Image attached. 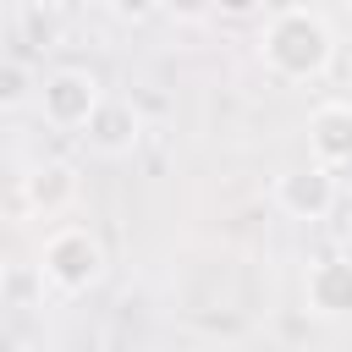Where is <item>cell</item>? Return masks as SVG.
Here are the masks:
<instances>
[{
	"label": "cell",
	"instance_id": "ba28073f",
	"mask_svg": "<svg viewBox=\"0 0 352 352\" xmlns=\"http://www.w3.org/2000/svg\"><path fill=\"white\" fill-rule=\"evenodd\" d=\"M72 198H77V170L60 165V160L33 165V170L22 176V204H28L33 214H60Z\"/></svg>",
	"mask_w": 352,
	"mask_h": 352
},
{
	"label": "cell",
	"instance_id": "52a82bcc",
	"mask_svg": "<svg viewBox=\"0 0 352 352\" xmlns=\"http://www.w3.org/2000/svg\"><path fill=\"white\" fill-rule=\"evenodd\" d=\"M308 148L314 165H346L352 160V104H319L308 116Z\"/></svg>",
	"mask_w": 352,
	"mask_h": 352
},
{
	"label": "cell",
	"instance_id": "7c38bea8",
	"mask_svg": "<svg viewBox=\"0 0 352 352\" xmlns=\"http://www.w3.org/2000/svg\"><path fill=\"white\" fill-rule=\"evenodd\" d=\"M165 11L176 22H204L209 11H220V0H165Z\"/></svg>",
	"mask_w": 352,
	"mask_h": 352
},
{
	"label": "cell",
	"instance_id": "5b68a950",
	"mask_svg": "<svg viewBox=\"0 0 352 352\" xmlns=\"http://www.w3.org/2000/svg\"><path fill=\"white\" fill-rule=\"evenodd\" d=\"M82 138H88V148H94V154L121 160V154H132V148H138V138H143V116H138L126 99H99V110L88 116Z\"/></svg>",
	"mask_w": 352,
	"mask_h": 352
},
{
	"label": "cell",
	"instance_id": "6da1fadb",
	"mask_svg": "<svg viewBox=\"0 0 352 352\" xmlns=\"http://www.w3.org/2000/svg\"><path fill=\"white\" fill-rule=\"evenodd\" d=\"M258 55H264V66H270L275 77H286V82H314V77L330 66V55H336V33H330V22H324L319 11L286 6V11H275V16L264 22Z\"/></svg>",
	"mask_w": 352,
	"mask_h": 352
},
{
	"label": "cell",
	"instance_id": "7a4b0ae2",
	"mask_svg": "<svg viewBox=\"0 0 352 352\" xmlns=\"http://www.w3.org/2000/svg\"><path fill=\"white\" fill-rule=\"evenodd\" d=\"M38 275H44L50 292H60V297L88 292V286L104 275V248H99V236L82 231V226H60V231L44 242V253H38Z\"/></svg>",
	"mask_w": 352,
	"mask_h": 352
},
{
	"label": "cell",
	"instance_id": "30bf717a",
	"mask_svg": "<svg viewBox=\"0 0 352 352\" xmlns=\"http://www.w3.org/2000/svg\"><path fill=\"white\" fill-rule=\"evenodd\" d=\"M28 88H33L28 66H22V60H0V110L22 104V99H28Z\"/></svg>",
	"mask_w": 352,
	"mask_h": 352
},
{
	"label": "cell",
	"instance_id": "8fae6325",
	"mask_svg": "<svg viewBox=\"0 0 352 352\" xmlns=\"http://www.w3.org/2000/svg\"><path fill=\"white\" fill-rule=\"evenodd\" d=\"M110 11H116V22H154L160 11H165V0H110Z\"/></svg>",
	"mask_w": 352,
	"mask_h": 352
},
{
	"label": "cell",
	"instance_id": "5bb4252c",
	"mask_svg": "<svg viewBox=\"0 0 352 352\" xmlns=\"http://www.w3.org/2000/svg\"><path fill=\"white\" fill-rule=\"evenodd\" d=\"M0 297H6V270H0Z\"/></svg>",
	"mask_w": 352,
	"mask_h": 352
},
{
	"label": "cell",
	"instance_id": "277c9868",
	"mask_svg": "<svg viewBox=\"0 0 352 352\" xmlns=\"http://www.w3.org/2000/svg\"><path fill=\"white\" fill-rule=\"evenodd\" d=\"M275 204L292 220H324L336 209V170L330 165H314V160L308 165H292L275 182Z\"/></svg>",
	"mask_w": 352,
	"mask_h": 352
},
{
	"label": "cell",
	"instance_id": "9c48e42d",
	"mask_svg": "<svg viewBox=\"0 0 352 352\" xmlns=\"http://www.w3.org/2000/svg\"><path fill=\"white\" fill-rule=\"evenodd\" d=\"M60 33H66V22H60V11H55V6L33 0V6L22 11V38H28L33 50H55V44H60Z\"/></svg>",
	"mask_w": 352,
	"mask_h": 352
},
{
	"label": "cell",
	"instance_id": "3957f363",
	"mask_svg": "<svg viewBox=\"0 0 352 352\" xmlns=\"http://www.w3.org/2000/svg\"><path fill=\"white\" fill-rule=\"evenodd\" d=\"M99 77L94 72H82V66H60V72H50L44 77V88H38V110H44V121L50 126H88V116L99 110Z\"/></svg>",
	"mask_w": 352,
	"mask_h": 352
},
{
	"label": "cell",
	"instance_id": "4fadbf2b",
	"mask_svg": "<svg viewBox=\"0 0 352 352\" xmlns=\"http://www.w3.org/2000/svg\"><path fill=\"white\" fill-rule=\"evenodd\" d=\"M258 0H220V11H253Z\"/></svg>",
	"mask_w": 352,
	"mask_h": 352
},
{
	"label": "cell",
	"instance_id": "8992f818",
	"mask_svg": "<svg viewBox=\"0 0 352 352\" xmlns=\"http://www.w3.org/2000/svg\"><path fill=\"white\" fill-rule=\"evenodd\" d=\"M302 297H308V308L319 319H352V258L346 253H330V258L308 264Z\"/></svg>",
	"mask_w": 352,
	"mask_h": 352
}]
</instances>
